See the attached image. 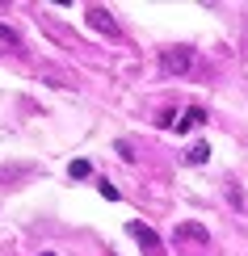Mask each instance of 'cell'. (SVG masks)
Listing matches in <instances>:
<instances>
[{
    "mask_svg": "<svg viewBox=\"0 0 248 256\" xmlns=\"http://www.w3.org/2000/svg\"><path fill=\"white\" fill-rule=\"evenodd\" d=\"M42 256H55V252H42Z\"/></svg>",
    "mask_w": 248,
    "mask_h": 256,
    "instance_id": "9c48e42d",
    "label": "cell"
},
{
    "mask_svg": "<svg viewBox=\"0 0 248 256\" xmlns=\"http://www.w3.org/2000/svg\"><path fill=\"white\" fill-rule=\"evenodd\" d=\"M126 236H131V240H139V244H143V248L152 252V256H164V248H160V236H156L152 227H147V222L131 218V222H126Z\"/></svg>",
    "mask_w": 248,
    "mask_h": 256,
    "instance_id": "7a4b0ae2",
    "label": "cell"
},
{
    "mask_svg": "<svg viewBox=\"0 0 248 256\" xmlns=\"http://www.w3.org/2000/svg\"><path fill=\"white\" fill-rule=\"evenodd\" d=\"M206 122V110H198V105H193V110H185V118L177 122V130H189V126H202Z\"/></svg>",
    "mask_w": 248,
    "mask_h": 256,
    "instance_id": "5b68a950",
    "label": "cell"
},
{
    "mask_svg": "<svg viewBox=\"0 0 248 256\" xmlns=\"http://www.w3.org/2000/svg\"><path fill=\"white\" fill-rule=\"evenodd\" d=\"M0 42H9V46H21L17 30H13V26H5V21H0Z\"/></svg>",
    "mask_w": 248,
    "mask_h": 256,
    "instance_id": "ba28073f",
    "label": "cell"
},
{
    "mask_svg": "<svg viewBox=\"0 0 248 256\" xmlns=\"http://www.w3.org/2000/svg\"><path fill=\"white\" fill-rule=\"evenodd\" d=\"M68 172L76 176V180H84V176H93V164H89V160H72V168H68Z\"/></svg>",
    "mask_w": 248,
    "mask_h": 256,
    "instance_id": "8992f818",
    "label": "cell"
},
{
    "mask_svg": "<svg viewBox=\"0 0 248 256\" xmlns=\"http://www.w3.org/2000/svg\"><path fill=\"white\" fill-rule=\"evenodd\" d=\"M177 240H189V244H210V231L202 222H181L177 227Z\"/></svg>",
    "mask_w": 248,
    "mask_h": 256,
    "instance_id": "3957f363",
    "label": "cell"
},
{
    "mask_svg": "<svg viewBox=\"0 0 248 256\" xmlns=\"http://www.w3.org/2000/svg\"><path fill=\"white\" fill-rule=\"evenodd\" d=\"M189 68H193V50H189V46H168V50H160V72H164V76H185Z\"/></svg>",
    "mask_w": 248,
    "mask_h": 256,
    "instance_id": "6da1fadb",
    "label": "cell"
},
{
    "mask_svg": "<svg viewBox=\"0 0 248 256\" xmlns=\"http://www.w3.org/2000/svg\"><path fill=\"white\" fill-rule=\"evenodd\" d=\"M206 160H210V143H202V138H198V143L185 147V164H206Z\"/></svg>",
    "mask_w": 248,
    "mask_h": 256,
    "instance_id": "277c9868",
    "label": "cell"
},
{
    "mask_svg": "<svg viewBox=\"0 0 248 256\" xmlns=\"http://www.w3.org/2000/svg\"><path fill=\"white\" fill-rule=\"evenodd\" d=\"M93 26H97V30H110V34L118 30V26H114V17H105L101 8H93Z\"/></svg>",
    "mask_w": 248,
    "mask_h": 256,
    "instance_id": "52a82bcc",
    "label": "cell"
}]
</instances>
